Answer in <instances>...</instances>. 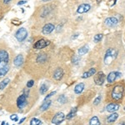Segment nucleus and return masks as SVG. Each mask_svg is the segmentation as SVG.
I'll return each mask as SVG.
<instances>
[{"label":"nucleus","mask_w":125,"mask_h":125,"mask_svg":"<svg viewBox=\"0 0 125 125\" xmlns=\"http://www.w3.org/2000/svg\"><path fill=\"white\" fill-rule=\"evenodd\" d=\"M124 87L123 85H119V84H118V85H116L115 87L114 88V89H113L112 91V98H114V100H120L121 98H123V96H124Z\"/></svg>","instance_id":"1"},{"label":"nucleus","mask_w":125,"mask_h":125,"mask_svg":"<svg viewBox=\"0 0 125 125\" xmlns=\"http://www.w3.org/2000/svg\"><path fill=\"white\" fill-rule=\"evenodd\" d=\"M117 51L113 48H108L105 53V57H104V62L106 64H109L117 56Z\"/></svg>","instance_id":"2"},{"label":"nucleus","mask_w":125,"mask_h":125,"mask_svg":"<svg viewBox=\"0 0 125 125\" xmlns=\"http://www.w3.org/2000/svg\"><path fill=\"white\" fill-rule=\"evenodd\" d=\"M28 36V31L24 28H21L20 29L18 30L15 33V38L19 42H23L26 39Z\"/></svg>","instance_id":"3"},{"label":"nucleus","mask_w":125,"mask_h":125,"mask_svg":"<svg viewBox=\"0 0 125 125\" xmlns=\"http://www.w3.org/2000/svg\"><path fill=\"white\" fill-rule=\"evenodd\" d=\"M105 78H106L105 74L102 71H100L97 73L95 76H94V82H95L97 85H103L104 81H105Z\"/></svg>","instance_id":"4"},{"label":"nucleus","mask_w":125,"mask_h":125,"mask_svg":"<svg viewBox=\"0 0 125 125\" xmlns=\"http://www.w3.org/2000/svg\"><path fill=\"white\" fill-rule=\"evenodd\" d=\"M64 119H65V115H64V114L62 112H59L54 115L53 119H52V123H53V124L58 125L61 124Z\"/></svg>","instance_id":"5"},{"label":"nucleus","mask_w":125,"mask_h":125,"mask_svg":"<svg viewBox=\"0 0 125 125\" xmlns=\"http://www.w3.org/2000/svg\"><path fill=\"white\" fill-rule=\"evenodd\" d=\"M49 44H50V41H48V40L40 39L34 43L33 48H35V49H42L43 48H46Z\"/></svg>","instance_id":"6"},{"label":"nucleus","mask_w":125,"mask_h":125,"mask_svg":"<svg viewBox=\"0 0 125 125\" xmlns=\"http://www.w3.org/2000/svg\"><path fill=\"white\" fill-rule=\"evenodd\" d=\"M27 104V96L25 94H22L20 95L17 99V105H18V108L22 109L24 107L26 106Z\"/></svg>","instance_id":"7"},{"label":"nucleus","mask_w":125,"mask_h":125,"mask_svg":"<svg viewBox=\"0 0 125 125\" xmlns=\"http://www.w3.org/2000/svg\"><path fill=\"white\" fill-rule=\"evenodd\" d=\"M104 23L108 27H115L117 24L118 23V20L117 19V18L115 17H111V18H108V19H105V21H104Z\"/></svg>","instance_id":"8"},{"label":"nucleus","mask_w":125,"mask_h":125,"mask_svg":"<svg viewBox=\"0 0 125 125\" xmlns=\"http://www.w3.org/2000/svg\"><path fill=\"white\" fill-rule=\"evenodd\" d=\"M54 29H55V27H54V25L53 23H47L44 25V27L43 28V29H42V32H43V34L47 35V34L51 33L54 30Z\"/></svg>","instance_id":"9"},{"label":"nucleus","mask_w":125,"mask_h":125,"mask_svg":"<svg viewBox=\"0 0 125 125\" xmlns=\"http://www.w3.org/2000/svg\"><path fill=\"white\" fill-rule=\"evenodd\" d=\"M89 9H90L89 4H88V3H83V4L78 6L77 12L78 13H87Z\"/></svg>","instance_id":"10"},{"label":"nucleus","mask_w":125,"mask_h":125,"mask_svg":"<svg viewBox=\"0 0 125 125\" xmlns=\"http://www.w3.org/2000/svg\"><path fill=\"white\" fill-rule=\"evenodd\" d=\"M9 53L6 50H0V62H9Z\"/></svg>","instance_id":"11"},{"label":"nucleus","mask_w":125,"mask_h":125,"mask_svg":"<svg viewBox=\"0 0 125 125\" xmlns=\"http://www.w3.org/2000/svg\"><path fill=\"white\" fill-rule=\"evenodd\" d=\"M120 106L118 105V104H115V103H113V104H109L108 106H107L106 109L108 112L109 113H114L116 112V111H118L119 109Z\"/></svg>","instance_id":"12"},{"label":"nucleus","mask_w":125,"mask_h":125,"mask_svg":"<svg viewBox=\"0 0 125 125\" xmlns=\"http://www.w3.org/2000/svg\"><path fill=\"white\" fill-rule=\"evenodd\" d=\"M62 76H63V71H62V68H57V69L54 71L53 73V78L57 81H59V80L62 79Z\"/></svg>","instance_id":"13"},{"label":"nucleus","mask_w":125,"mask_h":125,"mask_svg":"<svg viewBox=\"0 0 125 125\" xmlns=\"http://www.w3.org/2000/svg\"><path fill=\"white\" fill-rule=\"evenodd\" d=\"M13 63H14V65L16 67H20V66L23 65V55H21V54L18 55L17 57L14 58V60H13Z\"/></svg>","instance_id":"14"},{"label":"nucleus","mask_w":125,"mask_h":125,"mask_svg":"<svg viewBox=\"0 0 125 125\" xmlns=\"http://www.w3.org/2000/svg\"><path fill=\"white\" fill-rule=\"evenodd\" d=\"M95 73H96V69L94 68H90V69L88 70V71H87V72L84 73L83 74L82 78H90V77H92V76H94Z\"/></svg>","instance_id":"15"},{"label":"nucleus","mask_w":125,"mask_h":125,"mask_svg":"<svg viewBox=\"0 0 125 125\" xmlns=\"http://www.w3.org/2000/svg\"><path fill=\"white\" fill-rule=\"evenodd\" d=\"M83 89H84V83H78L75 86V88H74V93L77 94H80L83 91Z\"/></svg>","instance_id":"16"},{"label":"nucleus","mask_w":125,"mask_h":125,"mask_svg":"<svg viewBox=\"0 0 125 125\" xmlns=\"http://www.w3.org/2000/svg\"><path fill=\"white\" fill-rule=\"evenodd\" d=\"M116 78H117L116 72H111L108 75V77H107V80H108V82L109 83H113L116 80Z\"/></svg>","instance_id":"17"},{"label":"nucleus","mask_w":125,"mask_h":125,"mask_svg":"<svg viewBox=\"0 0 125 125\" xmlns=\"http://www.w3.org/2000/svg\"><path fill=\"white\" fill-rule=\"evenodd\" d=\"M118 118V114H116V113H113L111 115H109L108 117V118H107V122H108V124H113L114 122H115Z\"/></svg>","instance_id":"18"},{"label":"nucleus","mask_w":125,"mask_h":125,"mask_svg":"<svg viewBox=\"0 0 125 125\" xmlns=\"http://www.w3.org/2000/svg\"><path fill=\"white\" fill-rule=\"evenodd\" d=\"M51 103H52L51 100H47V101L44 102L43 104L41 105V107H40V111H45V110H47L48 108H49V106L51 105Z\"/></svg>","instance_id":"19"},{"label":"nucleus","mask_w":125,"mask_h":125,"mask_svg":"<svg viewBox=\"0 0 125 125\" xmlns=\"http://www.w3.org/2000/svg\"><path fill=\"white\" fill-rule=\"evenodd\" d=\"M88 52V46H83V47H81L79 49H78V54H79L80 56H81V55H84V54H86Z\"/></svg>","instance_id":"20"},{"label":"nucleus","mask_w":125,"mask_h":125,"mask_svg":"<svg viewBox=\"0 0 125 125\" xmlns=\"http://www.w3.org/2000/svg\"><path fill=\"white\" fill-rule=\"evenodd\" d=\"M89 125H100V122L98 117L94 116L93 118H91L89 121Z\"/></svg>","instance_id":"21"},{"label":"nucleus","mask_w":125,"mask_h":125,"mask_svg":"<svg viewBox=\"0 0 125 125\" xmlns=\"http://www.w3.org/2000/svg\"><path fill=\"white\" fill-rule=\"evenodd\" d=\"M46 60H47V55L44 53L39 54L37 58V62H45Z\"/></svg>","instance_id":"22"},{"label":"nucleus","mask_w":125,"mask_h":125,"mask_svg":"<svg viewBox=\"0 0 125 125\" xmlns=\"http://www.w3.org/2000/svg\"><path fill=\"white\" fill-rule=\"evenodd\" d=\"M9 81H10L9 78H5V79H3V81L0 83V90L4 89L6 87H7L8 84H9Z\"/></svg>","instance_id":"23"},{"label":"nucleus","mask_w":125,"mask_h":125,"mask_svg":"<svg viewBox=\"0 0 125 125\" xmlns=\"http://www.w3.org/2000/svg\"><path fill=\"white\" fill-rule=\"evenodd\" d=\"M76 113H77V108H72L71 111H70V113L67 115V119H71L72 118H73L74 116H75V114H76Z\"/></svg>","instance_id":"24"},{"label":"nucleus","mask_w":125,"mask_h":125,"mask_svg":"<svg viewBox=\"0 0 125 125\" xmlns=\"http://www.w3.org/2000/svg\"><path fill=\"white\" fill-rule=\"evenodd\" d=\"M48 86L46 85L45 83H43L41 85V87H40V88H39V92H40V94H44L46 92L48 91Z\"/></svg>","instance_id":"25"},{"label":"nucleus","mask_w":125,"mask_h":125,"mask_svg":"<svg viewBox=\"0 0 125 125\" xmlns=\"http://www.w3.org/2000/svg\"><path fill=\"white\" fill-rule=\"evenodd\" d=\"M42 122L38 118H32L30 121V125H41Z\"/></svg>","instance_id":"26"},{"label":"nucleus","mask_w":125,"mask_h":125,"mask_svg":"<svg viewBox=\"0 0 125 125\" xmlns=\"http://www.w3.org/2000/svg\"><path fill=\"white\" fill-rule=\"evenodd\" d=\"M9 71V67H4V68H0V77H3V76H4L6 73H8Z\"/></svg>","instance_id":"27"},{"label":"nucleus","mask_w":125,"mask_h":125,"mask_svg":"<svg viewBox=\"0 0 125 125\" xmlns=\"http://www.w3.org/2000/svg\"><path fill=\"white\" fill-rule=\"evenodd\" d=\"M102 39H103V34H96L94 38V41L95 43H98V42L101 41Z\"/></svg>","instance_id":"28"},{"label":"nucleus","mask_w":125,"mask_h":125,"mask_svg":"<svg viewBox=\"0 0 125 125\" xmlns=\"http://www.w3.org/2000/svg\"><path fill=\"white\" fill-rule=\"evenodd\" d=\"M66 101H67V98L64 95H61L58 98V102L60 103V104H65Z\"/></svg>","instance_id":"29"},{"label":"nucleus","mask_w":125,"mask_h":125,"mask_svg":"<svg viewBox=\"0 0 125 125\" xmlns=\"http://www.w3.org/2000/svg\"><path fill=\"white\" fill-rule=\"evenodd\" d=\"M100 101H101V97H100V96L97 97L95 99H94V105H98V104L100 103Z\"/></svg>","instance_id":"30"},{"label":"nucleus","mask_w":125,"mask_h":125,"mask_svg":"<svg viewBox=\"0 0 125 125\" xmlns=\"http://www.w3.org/2000/svg\"><path fill=\"white\" fill-rule=\"evenodd\" d=\"M80 58L79 57H78V56H73V63H75L77 64L78 62H79Z\"/></svg>","instance_id":"31"},{"label":"nucleus","mask_w":125,"mask_h":125,"mask_svg":"<svg viewBox=\"0 0 125 125\" xmlns=\"http://www.w3.org/2000/svg\"><path fill=\"white\" fill-rule=\"evenodd\" d=\"M34 84V81L33 80H29V82L27 83V87L28 88H32Z\"/></svg>","instance_id":"32"},{"label":"nucleus","mask_w":125,"mask_h":125,"mask_svg":"<svg viewBox=\"0 0 125 125\" xmlns=\"http://www.w3.org/2000/svg\"><path fill=\"white\" fill-rule=\"evenodd\" d=\"M10 119L15 121V122H17V121H18V116H17V114H13V115H11V116H10Z\"/></svg>","instance_id":"33"},{"label":"nucleus","mask_w":125,"mask_h":125,"mask_svg":"<svg viewBox=\"0 0 125 125\" xmlns=\"http://www.w3.org/2000/svg\"><path fill=\"white\" fill-rule=\"evenodd\" d=\"M56 94V92H55V91H53V92L50 93V94H48V95H47V97H46V98H44V100H45V101H46V100H47L48 98H50V97H51V96L54 95V94Z\"/></svg>","instance_id":"34"},{"label":"nucleus","mask_w":125,"mask_h":125,"mask_svg":"<svg viewBox=\"0 0 125 125\" xmlns=\"http://www.w3.org/2000/svg\"><path fill=\"white\" fill-rule=\"evenodd\" d=\"M27 2L26 1H19V3H18V5H22V4H24V3H26Z\"/></svg>","instance_id":"35"},{"label":"nucleus","mask_w":125,"mask_h":125,"mask_svg":"<svg viewBox=\"0 0 125 125\" xmlns=\"http://www.w3.org/2000/svg\"><path fill=\"white\" fill-rule=\"evenodd\" d=\"M25 119H26V118H22V119L19 121V124H22V123H23V121L25 120Z\"/></svg>","instance_id":"36"},{"label":"nucleus","mask_w":125,"mask_h":125,"mask_svg":"<svg viewBox=\"0 0 125 125\" xmlns=\"http://www.w3.org/2000/svg\"><path fill=\"white\" fill-rule=\"evenodd\" d=\"M10 1H11V0H3V2H4V3H9Z\"/></svg>","instance_id":"37"},{"label":"nucleus","mask_w":125,"mask_h":125,"mask_svg":"<svg viewBox=\"0 0 125 125\" xmlns=\"http://www.w3.org/2000/svg\"><path fill=\"white\" fill-rule=\"evenodd\" d=\"M119 125H125V123L124 122H121Z\"/></svg>","instance_id":"38"},{"label":"nucleus","mask_w":125,"mask_h":125,"mask_svg":"<svg viewBox=\"0 0 125 125\" xmlns=\"http://www.w3.org/2000/svg\"><path fill=\"white\" fill-rule=\"evenodd\" d=\"M5 124H6V123L4 122V121H3V122H2V124L1 125H5Z\"/></svg>","instance_id":"39"},{"label":"nucleus","mask_w":125,"mask_h":125,"mask_svg":"<svg viewBox=\"0 0 125 125\" xmlns=\"http://www.w3.org/2000/svg\"><path fill=\"white\" fill-rule=\"evenodd\" d=\"M42 1H43V2H48V1H50V0H42Z\"/></svg>","instance_id":"40"},{"label":"nucleus","mask_w":125,"mask_h":125,"mask_svg":"<svg viewBox=\"0 0 125 125\" xmlns=\"http://www.w3.org/2000/svg\"><path fill=\"white\" fill-rule=\"evenodd\" d=\"M5 125H9V124H8V123H7V124H5Z\"/></svg>","instance_id":"41"},{"label":"nucleus","mask_w":125,"mask_h":125,"mask_svg":"<svg viewBox=\"0 0 125 125\" xmlns=\"http://www.w3.org/2000/svg\"><path fill=\"white\" fill-rule=\"evenodd\" d=\"M124 111H125V108H124Z\"/></svg>","instance_id":"42"},{"label":"nucleus","mask_w":125,"mask_h":125,"mask_svg":"<svg viewBox=\"0 0 125 125\" xmlns=\"http://www.w3.org/2000/svg\"><path fill=\"white\" fill-rule=\"evenodd\" d=\"M13 125H14V124H13Z\"/></svg>","instance_id":"43"}]
</instances>
